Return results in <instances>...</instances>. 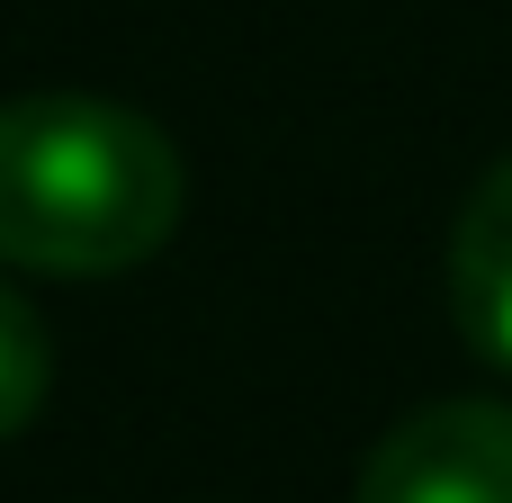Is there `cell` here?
I'll use <instances>...</instances> for the list:
<instances>
[{
    "label": "cell",
    "mask_w": 512,
    "mask_h": 503,
    "mask_svg": "<svg viewBox=\"0 0 512 503\" xmlns=\"http://www.w3.org/2000/svg\"><path fill=\"white\" fill-rule=\"evenodd\" d=\"M450 315L495 369H512V153L468 189L450 225Z\"/></svg>",
    "instance_id": "3957f363"
},
{
    "label": "cell",
    "mask_w": 512,
    "mask_h": 503,
    "mask_svg": "<svg viewBox=\"0 0 512 503\" xmlns=\"http://www.w3.org/2000/svg\"><path fill=\"white\" fill-rule=\"evenodd\" d=\"M351 503H512V405L450 396L405 414L369 450Z\"/></svg>",
    "instance_id": "7a4b0ae2"
},
{
    "label": "cell",
    "mask_w": 512,
    "mask_h": 503,
    "mask_svg": "<svg viewBox=\"0 0 512 503\" xmlns=\"http://www.w3.org/2000/svg\"><path fill=\"white\" fill-rule=\"evenodd\" d=\"M45 396H54V333L18 288V270H0V441H18L45 414Z\"/></svg>",
    "instance_id": "277c9868"
},
{
    "label": "cell",
    "mask_w": 512,
    "mask_h": 503,
    "mask_svg": "<svg viewBox=\"0 0 512 503\" xmlns=\"http://www.w3.org/2000/svg\"><path fill=\"white\" fill-rule=\"evenodd\" d=\"M189 216L180 144L99 90L0 99V270L117 279L144 270Z\"/></svg>",
    "instance_id": "6da1fadb"
}]
</instances>
